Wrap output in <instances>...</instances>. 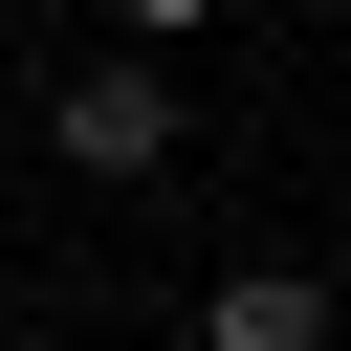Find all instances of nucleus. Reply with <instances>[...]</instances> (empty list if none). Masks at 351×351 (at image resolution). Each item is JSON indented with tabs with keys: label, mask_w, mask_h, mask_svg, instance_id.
Masks as SVG:
<instances>
[{
	"label": "nucleus",
	"mask_w": 351,
	"mask_h": 351,
	"mask_svg": "<svg viewBox=\"0 0 351 351\" xmlns=\"http://www.w3.org/2000/svg\"><path fill=\"white\" fill-rule=\"evenodd\" d=\"M44 154H66V176H176V88L110 44V66H66V88H44Z\"/></svg>",
	"instance_id": "nucleus-1"
},
{
	"label": "nucleus",
	"mask_w": 351,
	"mask_h": 351,
	"mask_svg": "<svg viewBox=\"0 0 351 351\" xmlns=\"http://www.w3.org/2000/svg\"><path fill=\"white\" fill-rule=\"evenodd\" d=\"M197 351H329V285L307 263H219L197 285Z\"/></svg>",
	"instance_id": "nucleus-2"
},
{
	"label": "nucleus",
	"mask_w": 351,
	"mask_h": 351,
	"mask_svg": "<svg viewBox=\"0 0 351 351\" xmlns=\"http://www.w3.org/2000/svg\"><path fill=\"white\" fill-rule=\"evenodd\" d=\"M197 22H219V0H110V44H132V66H154V44H197Z\"/></svg>",
	"instance_id": "nucleus-3"
}]
</instances>
